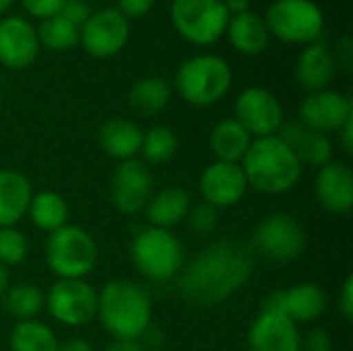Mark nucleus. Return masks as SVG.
<instances>
[{
    "mask_svg": "<svg viewBox=\"0 0 353 351\" xmlns=\"http://www.w3.org/2000/svg\"><path fill=\"white\" fill-rule=\"evenodd\" d=\"M128 37L130 23L116 6L93 10L79 29V46L97 60H105L122 52Z\"/></svg>",
    "mask_w": 353,
    "mask_h": 351,
    "instance_id": "nucleus-11",
    "label": "nucleus"
},
{
    "mask_svg": "<svg viewBox=\"0 0 353 351\" xmlns=\"http://www.w3.org/2000/svg\"><path fill=\"white\" fill-rule=\"evenodd\" d=\"M97 139L105 155L118 161H128L137 159V155L141 153L143 130L137 122L128 118H112L101 124Z\"/></svg>",
    "mask_w": 353,
    "mask_h": 351,
    "instance_id": "nucleus-22",
    "label": "nucleus"
},
{
    "mask_svg": "<svg viewBox=\"0 0 353 351\" xmlns=\"http://www.w3.org/2000/svg\"><path fill=\"white\" fill-rule=\"evenodd\" d=\"M353 118L352 99L339 91H316L308 93L300 103V122L321 134L339 132L345 122Z\"/></svg>",
    "mask_w": 353,
    "mask_h": 351,
    "instance_id": "nucleus-15",
    "label": "nucleus"
},
{
    "mask_svg": "<svg viewBox=\"0 0 353 351\" xmlns=\"http://www.w3.org/2000/svg\"><path fill=\"white\" fill-rule=\"evenodd\" d=\"M199 188L207 205L215 209H225L238 205L244 199L248 190V180L240 163H228L215 159L203 170Z\"/></svg>",
    "mask_w": 353,
    "mask_h": 351,
    "instance_id": "nucleus-17",
    "label": "nucleus"
},
{
    "mask_svg": "<svg viewBox=\"0 0 353 351\" xmlns=\"http://www.w3.org/2000/svg\"><path fill=\"white\" fill-rule=\"evenodd\" d=\"M186 217H188V223H190L192 232H196V234H209V232H213V230L217 228V223H219L217 209L211 207V205H207V203H203V205L190 209Z\"/></svg>",
    "mask_w": 353,
    "mask_h": 351,
    "instance_id": "nucleus-34",
    "label": "nucleus"
},
{
    "mask_svg": "<svg viewBox=\"0 0 353 351\" xmlns=\"http://www.w3.org/2000/svg\"><path fill=\"white\" fill-rule=\"evenodd\" d=\"M170 99H172V87L161 77H145L137 81L128 93L130 106L145 116L159 114L161 110L168 108Z\"/></svg>",
    "mask_w": 353,
    "mask_h": 351,
    "instance_id": "nucleus-28",
    "label": "nucleus"
},
{
    "mask_svg": "<svg viewBox=\"0 0 353 351\" xmlns=\"http://www.w3.org/2000/svg\"><path fill=\"white\" fill-rule=\"evenodd\" d=\"M306 230L290 213H271L254 230V248L273 263H292L306 250Z\"/></svg>",
    "mask_w": 353,
    "mask_h": 351,
    "instance_id": "nucleus-9",
    "label": "nucleus"
},
{
    "mask_svg": "<svg viewBox=\"0 0 353 351\" xmlns=\"http://www.w3.org/2000/svg\"><path fill=\"white\" fill-rule=\"evenodd\" d=\"M265 306H273L290 317L296 325H302L321 319L329 306V298L316 283H298L285 292L269 296Z\"/></svg>",
    "mask_w": 353,
    "mask_h": 351,
    "instance_id": "nucleus-19",
    "label": "nucleus"
},
{
    "mask_svg": "<svg viewBox=\"0 0 353 351\" xmlns=\"http://www.w3.org/2000/svg\"><path fill=\"white\" fill-rule=\"evenodd\" d=\"M37 29L25 17L8 14L0 21V64L10 70L29 68L39 56Z\"/></svg>",
    "mask_w": 353,
    "mask_h": 351,
    "instance_id": "nucleus-16",
    "label": "nucleus"
},
{
    "mask_svg": "<svg viewBox=\"0 0 353 351\" xmlns=\"http://www.w3.org/2000/svg\"><path fill=\"white\" fill-rule=\"evenodd\" d=\"M58 345L54 331L37 319L21 321L10 331V351H58Z\"/></svg>",
    "mask_w": 353,
    "mask_h": 351,
    "instance_id": "nucleus-29",
    "label": "nucleus"
},
{
    "mask_svg": "<svg viewBox=\"0 0 353 351\" xmlns=\"http://www.w3.org/2000/svg\"><path fill=\"white\" fill-rule=\"evenodd\" d=\"M337 306H339V312L345 321H352L353 319V275H347L343 285H341V292H339V300H337Z\"/></svg>",
    "mask_w": 353,
    "mask_h": 351,
    "instance_id": "nucleus-39",
    "label": "nucleus"
},
{
    "mask_svg": "<svg viewBox=\"0 0 353 351\" xmlns=\"http://www.w3.org/2000/svg\"><path fill=\"white\" fill-rule=\"evenodd\" d=\"M178 290L188 304L217 306L230 300L254 273V250L238 240L207 246L180 271Z\"/></svg>",
    "mask_w": 353,
    "mask_h": 351,
    "instance_id": "nucleus-1",
    "label": "nucleus"
},
{
    "mask_svg": "<svg viewBox=\"0 0 353 351\" xmlns=\"http://www.w3.org/2000/svg\"><path fill=\"white\" fill-rule=\"evenodd\" d=\"M337 74V62L333 50L323 43L314 41L304 46L298 62H296V81L308 93L325 91Z\"/></svg>",
    "mask_w": 353,
    "mask_h": 351,
    "instance_id": "nucleus-20",
    "label": "nucleus"
},
{
    "mask_svg": "<svg viewBox=\"0 0 353 351\" xmlns=\"http://www.w3.org/2000/svg\"><path fill=\"white\" fill-rule=\"evenodd\" d=\"M221 2H223L230 17H236V14L250 10V0H221Z\"/></svg>",
    "mask_w": 353,
    "mask_h": 351,
    "instance_id": "nucleus-43",
    "label": "nucleus"
},
{
    "mask_svg": "<svg viewBox=\"0 0 353 351\" xmlns=\"http://www.w3.org/2000/svg\"><path fill=\"white\" fill-rule=\"evenodd\" d=\"M232 81V66L221 56L199 54L178 66L174 74V89L186 103L209 108L230 93Z\"/></svg>",
    "mask_w": 353,
    "mask_h": 351,
    "instance_id": "nucleus-4",
    "label": "nucleus"
},
{
    "mask_svg": "<svg viewBox=\"0 0 353 351\" xmlns=\"http://www.w3.org/2000/svg\"><path fill=\"white\" fill-rule=\"evenodd\" d=\"M29 254V242L17 228H0V265L14 267Z\"/></svg>",
    "mask_w": 353,
    "mask_h": 351,
    "instance_id": "nucleus-33",
    "label": "nucleus"
},
{
    "mask_svg": "<svg viewBox=\"0 0 353 351\" xmlns=\"http://www.w3.org/2000/svg\"><path fill=\"white\" fill-rule=\"evenodd\" d=\"M60 14L66 19V21H70L74 27H83V23L89 19V14H91V8H89V4L87 2H83V0H66V4L62 6V10H60Z\"/></svg>",
    "mask_w": 353,
    "mask_h": 351,
    "instance_id": "nucleus-36",
    "label": "nucleus"
},
{
    "mask_svg": "<svg viewBox=\"0 0 353 351\" xmlns=\"http://www.w3.org/2000/svg\"><path fill=\"white\" fill-rule=\"evenodd\" d=\"M151 296L130 279H112L97 294L95 319L114 339H141L151 327Z\"/></svg>",
    "mask_w": 353,
    "mask_h": 351,
    "instance_id": "nucleus-2",
    "label": "nucleus"
},
{
    "mask_svg": "<svg viewBox=\"0 0 353 351\" xmlns=\"http://www.w3.org/2000/svg\"><path fill=\"white\" fill-rule=\"evenodd\" d=\"M236 120L252 139L277 134L285 122L283 106L275 93L265 87H246L236 99Z\"/></svg>",
    "mask_w": 353,
    "mask_h": 351,
    "instance_id": "nucleus-12",
    "label": "nucleus"
},
{
    "mask_svg": "<svg viewBox=\"0 0 353 351\" xmlns=\"http://www.w3.org/2000/svg\"><path fill=\"white\" fill-rule=\"evenodd\" d=\"M178 151V137L168 126H153L143 132L141 153L149 163H165Z\"/></svg>",
    "mask_w": 353,
    "mask_h": 351,
    "instance_id": "nucleus-32",
    "label": "nucleus"
},
{
    "mask_svg": "<svg viewBox=\"0 0 353 351\" xmlns=\"http://www.w3.org/2000/svg\"><path fill=\"white\" fill-rule=\"evenodd\" d=\"M155 6V0H118L116 8L126 17V19H141L151 12Z\"/></svg>",
    "mask_w": 353,
    "mask_h": 351,
    "instance_id": "nucleus-37",
    "label": "nucleus"
},
{
    "mask_svg": "<svg viewBox=\"0 0 353 351\" xmlns=\"http://www.w3.org/2000/svg\"><path fill=\"white\" fill-rule=\"evenodd\" d=\"M337 134H339V141H341L343 151H345L347 155H352L353 153V118L350 120V122H345V124H343V128H341Z\"/></svg>",
    "mask_w": 353,
    "mask_h": 351,
    "instance_id": "nucleus-42",
    "label": "nucleus"
},
{
    "mask_svg": "<svg viewBox=\"0 0 353 351\" xmlns=\"http://www.w3.org/2000/svg\"><path fill=\"white\" fill-rule=\"evenodd\" d=\"M263 19L271 35L292 46L321 41L325 31V12L312 0H275Z\"/></svg>",
    "mask_w": 353,
    "mask_h": 351,
    "instance_id": "nucleus-7",
    "label": "nucleus"
},
{
    "mask_svg": "<svg viewBox=\"0 0 353 351\" xmlns=\"http://www.w3.org/2000/svg\"><path fill=\"white\" fill-rule=\"evenodd\" d=\"M46 263L58 279H85L97 263L93 236L79 225H64L48 236Z\"/></svg>",
    "mask_w": 353,
    "mask_h": 351,
    "instance_id": "nucleus-6",
    "label": "nucleus"
},
{
    "mask_svg": "<svg viewBox=\"0 0 353 351\" xmlns=\"http://www.w3.org/2000/svg\"><path fill=\"white\" fill-rule=\"evenodd\" d=\"M147 219L153 228L170 230L186 219L190 211V194L188 190L180 186H168L161 188L151 197V201L145 207Z\"/></svg>",
    "mask_w": 353,
    "mask_h": 351,
    "instance_id": "nucleus-25",
    "label": "nucleus"
},
{
    "mask_svg": "<svg viewBox=\"0 0 353 351\" xmlns=\"http://www.w3.org/2000/svg\"><path fill=\"white\" fill-rule=\"evenodd\" d=\"M277 137L294 149L302 166H314L321 170L333 161V143L329 137L306 128L300 120L283 122Z\"/></svg>",
    "mask_w": 353,
    "mask_h": 351,
    "instance_id": "nucleus-21",
    "label": "nucleus"
},
{
    "mask_svg": "<svg viewBox=\"0 0 353 351\" xmlns=\"http://www.w3.org/2000/svg\"><path fill=\"white\" fill-rule=\"evenodd\" d=\"M130 261L143 277L168 281L184 267V246L170 230L149 225L132 238Z\"/></svg>",
    "mask_w": 353,
    "mask_h": 351,
    "instance_id": "nucleus-5",
    "label": "nucleus"
},
{
    "mask_svg": "<svg viewBox=\"0 0 353 351\" xmlns=\"http://www.w3.org/2000/svg\"><path fill=\"white\" fill-rule=\"evenodd\" d=\"M8 288H10V275H8V269L0 265V304H2V300H4V296H6V292H8Z\"/></svg>",
    "mask_w": 353,
    "mask_h": 351,
    "instance_id": "nucleus-45",
    "label": "nucleus"
},
{
    "mask_svg": "<svg viewBox=\"0 0 353 351\" xmlns=\"http://www.w3.org/2000/svg\"><path fill=\"white\" fill-rule=\"evenodd\" d=\"M33 188L27 176L14 170H0V228H14L27 215Z\"/></svg>",
    "mask_w": 353,
    "mask_h": 351,
    "instance_id": "nucleus-23",
    "label": "nucleus"
},
{
    "mask_svg": "<svg viewBox=\"0 0 353 351\" xmlns=\"http://www.w3.org/2000/svg\"><path fill=\"white\" fill-rule=\"evenodd\" d=\"M2 306L17 323L33 321L46 306V294L33 283H17L8 288Z\"/></svg>",
    "mask_w": 353,
    "mask_h": 351,
    "instance_id": "nucleus-30",
    "label": "nucleus"
},
{
    "mask_svg": "<svg viewBox=\"0 0 353 351\" xmlns=\"http://www.w3.org/2000/svg\"><path fill=\"white\" fill-rule=\"evenodd\" d=\"M110 194L114 207L124 215H137L153 197V174L141 159L120 161L112 176Z\"/></svg>",
    "mask_w": 353,
    "mask_h": 351,
    "instance_id": "nucleus-13",
    "label": "nucleus"
},
{
    "mask_svg": "<svg viewBox=\"0 0 353 351\" xmlns=\"http://www.w3.org/2000/svg\"><path fill=\"white\" fill-rule=\"evenodd\" d=\"M250 351H302L298 325L273 306H263L248 329Z\"/></svg>",
    "mask_w": 353,
    "mask_h": 351,
    "instance_id": "nucleus-14",
    "label": "nucleus"
},
{
    "mask_svg": "<svg viewBox=\"0 0 353 351\" xmlns=\"http://www.w3.org/2000/svg\"><path fill=\"white\" fill-rule=\"evenodd\" d=\"M170 17L176 31L188 43L201 48L217 43L230 21L221 0H172Z\"/></svg>",
    "mask_w": 353,
    "mask_h": 351,
    "instance_id": "nucleus-8",
    "label": "nucleus"
},
{
    "mask_svg": "<svg viewBox=\"0 0 353 351\" xmlns=\"http://www.w3.org/2000/svg\"><path fill=\"white\" fill-rule=\"evenodd\" d=\"M21 4H23V8L31 17L43 21V19L60 14V10L66 4V0H21Z\"/></svg>",
    "mask_w": 353,
    "mask_h": 351,
    "instance_id": "nucleus-35",
    "label": "nucleus"
},
{
    "mask_svg": "<svg viewBox=\"0 0 353 351\" xmlns=\"http://www.w3.org/2000/svg\"><path fill=\"white\" fill-rule=\"evenodd\" d=\"M46 308L64 327H85L97 317V292L85 279H58L46 294Z\"/></svg>",
    "mask_w": 353,
    "mask_h": 351,
    "instance_id": "nucleus-10",
    "label": "nucleus"
},
{
    "mask_svg": "<svg viewBox=\"0 0 353 351\" xmlns=\"http://www.w3.org/2000/svg\"><path fill=\"white\" fill-rule=\"evenodd\" d=\"M58 351H95V348L89 341L77 337V339H66L64 343H60Z\"/></svg>",
    "mask_w": 353,
    "mask_h": 351,
    "instance_id": "nucleus-44",
    "label": "nucleus"
},
{
    "mask_svg": "<svg viewBox=\"0 0 353 351\" xmlns=\"http://www.w3.org/2000/svg\"><path fill=\"white\" fill-rule=\"evenodd\" d=\"M12 4H14V0H0V14H4Z\"/></svg>",
    "mask_w": 353,
    "mask_h": 351,
    "instance_id": "nucleus-46",
    "label": "nucleus"
},
{
    "mask_svg": "<svg viewBox=\"0 0 353 351\" xmlns=\"http://www.w3.org/2000/svg\"><path fill=\"white\" fill-rule=\"evenodd\" d=\"M331 351V337L323 329L310 331L306 337H302V351Z\"/></svg>",
    "mask_w": 353,
    "mask_h": 351,
    "instance_id": "nucleus-38",
    "label": "nucleus"
},
{
    "mask_svg": "<svg viewBox=\"0 0 353 351\" xmlns=\"http://www.w3.org/2000/svg\"><path fill=\"white\" fill-rule=\"evenodd\" d=\"M250 143H252V137L236 118H225V120L217 122L213 126L211 139H209L215 159L228 161V163H240L242 157L246 155Z\"/></svg>",
    "mask_w": 353,
    "mask_h": 351,
    "instance_id": "nucleus-26",
    "label": "nucleus"
},
{
    "mask_svg": "<svg viewBox=\"0 0 353 351\" xmlns=\"http://www.w3.org/2000/svg\"><path fill=\"white\" fill-rule=\"evenodd\" d=\"M103 351H147L139 339H114Z\"/></svg>",
    "mask_w": 353,
    "mask_h": 351,
    "instance_id": "nucleus-41",
    "label": "nucleus"
},
{
    "mask_svg": "<svg viewBox=\"0 0 353 351\" xmlns=\"http://www.w3.org/2000/svg\"><path fill=\"white\" fill-rule=\"evenodd\" d=\"M225 35L232 48L244 56H259L261 52L267 50L269 39H271L265 19L252 10L230 17Z\"/></svg>",
    "mask_w": 353,
    "mask_h": 351,
    "instance_id": "nucleus-24",
    "label": "nucleus"
},
{
    "mask_svg": "<svg viewBox=\"0 0 353 351\" xmlns=\"http://www.w3.org/2000/svg\"><path fill=\"white\" fill-rule=\"evenodd\" d=\"M335 54V62H337V68L341 66L345 72L352 70V62H353V54H352V41L350 37H343L339 43H337V50L333 52Z\"/></svg>",
    "mask_w": 353,
    "mask_h": 351,
    "instance_id": "nucleus-40",
    "label": "nucleus"
},
{
    "mask_svg": "<svg viewBox=\"0 0 353 351\" xmlns=\"http://www.w3.org/2000/svg\"><path fill=\"white\" fill-rule=\"evenodd\" d=\"M37 29V39L41 48H48L52 52H66L79 46V27H74L70 21H66L62 14L43 19Z\"/></svg>",
    "mask_w": 353,
    "mask_h": 351,
    "instance_id": "nucleus-31",
    "label": "nucleus"
},
{
    "mask_svg": "<svg viewBox=\"0 0 353 351\" xmlns=\"http://www.w3.org/2000/svg\"><path fill=\"white\" fill-rule=\"evenodd\" d=\"M27 215L37 230L52 234V232L66 225L68 205H66L62 194L52 192V190H43V192H37L31 197Z\"/></svg>",
    "mask_w": 353,
    "mask_h": 351,
    "instance_id": "nucleus-27",
    "label": "nucleus"
},
{
    "mask_svg": "<svg viewBox=\"0 0 353 351\" xmlns=\"http://www.w3.org/2000/svg\"><path fill=\"white\" fill-rule=\"evenodd\" d=\"M240 166L248 186H254L265 194H283L292 190L304 174V166L294 149L277 134L252 139Z\"/></svg>",
    "mask_w": 353,
    "mask_h": 351,
    "instance_id": "nucleus-3",
    "label": "nucleus"
},
{
    "mask_svg": "<svg viewBox=\"0 0 353 351\" xmlns=\"http://www.w3.org/2000/svg\"><path fill=\"white\" fill-rule=\"evenodd\" d=\"M314 197L319 205L333 215H347L353 207V172L343 161L323 166L314 180Z\"/></svg>",
    "mask_w": 353,
    "mask_h": 351,
    "instance_id": "nucleus-18",
    "label": "nucleus"
}]
</instances>
